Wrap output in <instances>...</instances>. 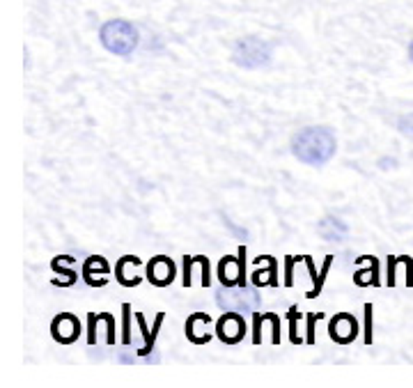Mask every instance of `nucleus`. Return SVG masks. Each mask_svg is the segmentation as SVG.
<instances>
[{"mask_svg":"<svg viewBox=\"0 0 413 388\" xmlns=\"http://www.w3.org/2000/svg\"><path fill=\"white\" fill-rule=\"evenodd\" d=\"M246 248H239V258L225 255L219 262V280L225 287L246 285Z\"/></svg>","mask_w":413,"mask_h":388,"instance_id":"nucleus-5","label":"nucleus"},{"mask_svg":"<svg viewBox=\"0 0 413 388\" xmlns=\"http://www.w3.org/2000/svg\"><path fill=\"white\" fill-rule=\"evenodd\" d=\"M186 338L193 345H205V342L212 340V317L207 312H193L186 319Z\"/></svg>","mask_w":413,"mask_h":388,"instance_id":"nucleus-11","label":"nucleus"},{"mask_svg":"<svg viewBox=\"0 0 413 388\" xmlns=\"http://www.w3.org/2000/svg\"><path fill=\"white\" fill-rule=\"evenodd\" d=\"M321 317V312H317V315H307V335H305V342L307 345H314V319H319Z\"/></svg>","mask_w":413,"mask_h":388,"instance_id":"nucleus-26","label":"nucleus"},{"mask_svg":"<svg viewBox=\"0 0 413 388\" xmlns=\"http://www.w3.org/2000/svg\"><path fill=\"white\" fill-rule=\"evenodd\" d=\"M163 312H159L156 315V322L152 328H147V322H145V317H142V312H136V319H138V326H140V335H142V342H140V347L136 349V354L138 356H149L154 352V342H156V333H159V328L163 324Z\"/></svg>","mask_w":413,"mask_h":388,"instance_id":"nucleus-15","label":"nucleus"},{"mask_svg":"<svg viewBox=\"0 0 413 388\" xmlns=\"http://www.w3.org/2000/svg\"><path fill=\"white\" fill-rule=\"evenodd\" d=\"M264 317L269 319V324H271V342L278 345V342H280V319H278V315H273V312H267Z\"/></svg>","mask_w":413,"mask_h":388,"instance_id":"nucleus-24","label":"nucleus"},{"mask_svg":"<svg viewBox=\"0 0 413 388\" xmlns=\"http://www.w3.org/2000/svg\"><path fill=\"white\" fill-rule=\"evenodd\" d=\"M96 326H99L96 312H90V315H87V345L90 347L96 345Z\"/></svg>","mask_w":413,"mask_h":388,"instance_id":"nucleus-23","label":"nucleus"},{"mask_svg":"<svg viewBox=\"0 0 413 388\" xmlns=\"http://www.w3.org/2000/svg\"><path fill=\"white\" fill-rule=\"evenodd\" d=\"M140 267V258L136 255H124V258H119L117 260V264H115V278L119 285H124V287H136L140 285V276L136 269Z\"/></svg>","mask_w":413,"mask_h":388,"instance_id":"nucleus-13","label":"nucleus"},{"mask_svg":"<svg viewBox=\"0 0 413 388\" xmlns=\"http://www.w3.org/2000/svg\"><path fill=\"white\" fill-rule=\"evenodd\" d=\"M328 335L337 345H349L358 335V319L349 312H337L328 322Z\"/></svg>","mask_w":413,"mask_h":388,"instance_id":"nucleus-7","label":"nucleus"},{"mask_svg":"<svg viewBox=\"0 0 413 388\" xmlns=\"http://www.w3.org/2000/svg\"><path fill=\"white\" fill-rule=\"evenodd\" d=\"M372 303H365V345H372Z\"/></svg>","mask_w":413,"mask_h":388,"instance_id":"nucleus-25","label":"nucleus"},{"mask_svg":"<svg viewBox=\"0 0 413 388\" xmlns=\"http://www.w3.org/2000/svg\"><path fill=\"white\" fill-rule=\"evenodd\" d=\"M195 276L200 278L202 287L212 285V271H209V260L205 255H195V258H184V287H191Z\"/></svg>","mask_w":413,"mask_h":388,"instance_id":"nucleus-10","label":"nucleus"},{"mask_svg":"<svg viewBox=\"0 0 413 388\" xmlns=\"http://www.w3.org/2000/svg\"><path fill=\"white\" fill-rule=\"evenodd\" d=\"M301 315V312H298V308L296 305H292L289 308V312H287V317H289V342L292 345H301V335L296 333V317Z\"/></svg>","mask_w":413,"mask_h":388,"instance_id":"nucleus-20","label":"nucleus"},{"mask_svg":"<svg viewBox=\"0 0 413 388\" xmlns=\"http://www.w3.org/2000/svg\"><path fill=\"white\" fill-rule=\"evenodd\" d=\"M292 154L305 166L321 168L337 152V140L330 126H305L292 136Z\"/></svg>","mask_w":413,"mask_h":388,"instance_id":"nucleus-1","label":"nucleus"},{"mask_svg":"<svg viewBox=\"0 0 413 388\" xmlns=\"http://www.w3.org/2000/svg\"><path fill=\"white\" fill-rule=\"evenodd\" d=\"M253 317H255V331H253V345H260L262 342V335H260V331H262V312H253Z\"/></svg>","mask_w":413,"mask_h":388,"instance_id":"nucleus-27","label":"nucleus"},{"mask_svg":"<svg viewBox=\"0 0 413 388\" xmlns=\"http://www.w3.org/2000/svg\"><path fill=\"white\" fill-rule=\"evenodd\" d=\"M301 258H294V255H287L285 258V287H292L294 285V264L298 262Z\"/></svg>","mask_w":413,"mask_h":388,"instance_id":"nucleus-22","label":"nucleus"},{"mask_svg":"<svg viewBox=\"0 0 413 388\" xmlns=\"http://www.w3.org/2000/svg\"><path fill=\"white\" fill-rule=\"evenodd\" d=\"M216 335H219V340L225 342V345H237V342L244 340L246 335V319L242 317V312H232V310H225V315L216 322Z\"/></svg>","mask_w":413,"mask_h":388,"instance_id":"nucleus-6","label":"nucleus"},{"mask_svg":"<svg viewBox=\"0 0 413 388\" xmlns=\"http://www.w3.org/2000/svg\"><path fill=\"white\" fill-rule=\"evenodd\" d=\"M271 60L273 47L258 35L242 37L232 47V62L242 67V69H262V67L271 65Z\"/></svg>","mask_w":413,"mask_h":388,"instance_id":"nucleus-3","label":"nucleus"},{"mask_svg":"<svg viewBox=\"0 0 413 388\" xmlns=\"http://www.w3.org/2000/svg\"><path fill=\"white\" fill-rule=\"evenodd\" d=\"M99 42L101 47L112 56H131L138 49L140 33L138 28L126 19H108L99 28Z\"/></svg>","mask_w":413,"mask_h":388,"instance_id":"nucleus-2","label":"nucleus"},{"mask_svg":"<svg viewBox=\"0 0 413 388\" xmlns=\"http://www.w3.org/2000/svg\"><path fill=\"white\" fill-rule=\"evenodd\" d=\"M96 273H99V276H108L110 273V267L106 262V258L90 255L85 260V264H83V280H85L90 287H103V285H106V278H94Z\"/></svg>","mask_w":413,"mask_h":388,"instance_id":"nucleus-16","label":"nucleus"},{"mask_svg":"<svg viewBox=\"0 0 413 388\" xmlns=\"http://www.w3.org/2000/svg\"><path fill=\"white\" fill-rule=\"evenodd\" d=\"M69 255H58V258H53V262H51V269H53L56 273H60V276H65L62 280H58V282H53V285H60V287H69V285H74V282L78 280V273L74 271V269H67L65 264L69 262Z\"/></svg>","mask_w":413,"mask_h":388,"instance_id":"nucleus-18","label":"nucleus"},{"mask_svg":"<svg viewBox=\"0 0 413 388\" xmlns=\"http://www.w3.org/2000/svg\"><path fill=\"white\" fill-rule=\"evenodd\" d=\"M175 276H177V267L165 255H156L147 264V280L156 287H168L175 280Z\"/></svg>","mask_w":413,"mask_h":388,"instance_id":"nucleus-9","label":"nucleus"},{"mask_svg":"<svg viewBox=\"0 0 413 388\" xmlns=\"http://www.w3.org/2000/svg\"><path fill=\"white\" fill-rule=\"evenodd\" d=\"M255 264H262L264 269H258L251 273V280L255 287H276L278 285V262L271 255H260L255 258Z\"/></svg>","mask_w":413,"mask_h":388,"instance_id":"nucleus-12","label":"nucleus"},{"mask_svg":"<svg viewBox=\"0 0 413 388\" xmlns=\"http://www.w3.org/2000/svg\"><path fill=\"white\" fill-rule=\"evenodd\" d=\"M365 262H367V269H358L354 273V282L358 287H365V285H379V262L377 258L372 255H363Z\"/></svg>","mask_w":413,"mask_h":388,"instance_id":"nucleus-17","label":"nucleus"},{"mask_svg":"<svg viewBox=\"0 0 413 388\" xmlns=\"http://www.w3.org/2000/svg\"><path fill=\"white\" fill-rule=\"evenodd\" d=\"M51 335H53V340L60 342V345H71V342H76L81 335L78 317L71 315V312H60V315L53 317V322H51Z\"/></svg>","mask_w":413,"mask_h":388,"instance_id":"nucleus-8","label":"nucleus"},{"mask_svg":"<svg viewBox=\"0 0 413 388\" xmlns=\"http://www.w3.org/2000/svg\"><path fill=\"white\" fill-rule=\"evenodd\" d=\"M216 303H219V308L232 312H258L262 305V296L253 287L246 285H242V289L223 285V289L216 292Z\"/></svg>","mask_w":413,"mask_h":388,"instance_id":"nucleus-4","label":"nucleus"},{"mask_svg":"<svg viewBox=\"0 0 413 388\" xmlns=\"http://www.w3.org/2000/svg\"><path fill=\"white\" fill-rule=\"evenodd\" d=\"M409 60L413 62V40H411V44H409Z\"/></svg>","mask_w":413,"mask_h":388,"instance_id":"nucleus-28","label":"nucleus"},{"mask_svg":"<svg viewBox=\"0 0 413 388\" xmlns=\"http://www.w3.org/2000/svg\"><path fill=\"white\" fill-rule=\"evenodd\" d=\"M317 235L324 242H344L349 237V226L337 216H324L317 223Z\"/></svg>","mask_w":413,"mask_h":388,"instance_id":"nucleus-14","label":"nucleus"},{"mask_svg":"<svg viewBox=\"0 0 413 388\" xmlns=\"http://www.w3.org/2000/svg\"><path fill=\"white\" fill-rule=\"evenodd\" d=\"M131 342V305L122 303V345L129 347Z\"/></svg>","mask_w":413,"mask_h":388,"instance_id":"nucleus-19","label":"nucleus"},{"mask_svg":"<svg viewBox=\"0 0 413 388\" xmlns=\"http://www.w3.org/2000/svg\"><path fill=\"white\" fill-rule=\"evenodd\" d=\"M397 131L402 133V136H407L413 140V113H407L397 119Z\"/></svg>","mask_w":413,"mask_h":388,"instance_id":"nucleus-21","label":"nucleus"}]
</instances>
